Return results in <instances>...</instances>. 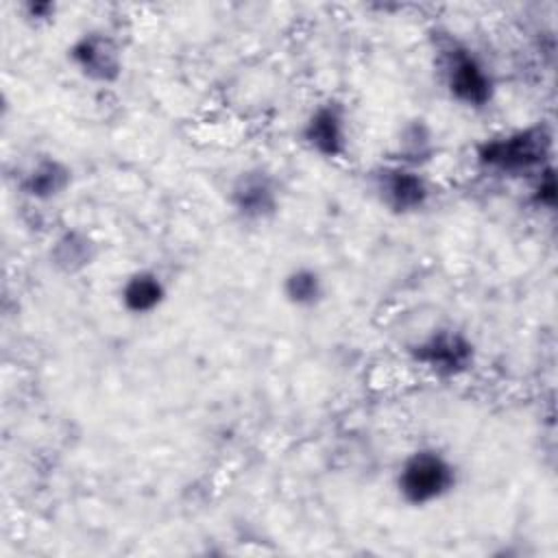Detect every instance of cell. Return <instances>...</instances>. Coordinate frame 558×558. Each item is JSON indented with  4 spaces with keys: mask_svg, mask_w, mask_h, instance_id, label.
Listing matches in <instances>:
<instances>
[{
    "mask_svg": "<svg viewBox=\"0 0 558 558\" xmlns=\"http://www.w3.org/2000/svg\"><path fill=\"white\" fill-rule=\"evenodd\" d=\"M68 65L85 81L98 87H111L124 76L126 57L118 35L105 28L81 31L65 48Z\"/></svg>",
    "mask_w": 558,
    "mask_h": 558,
    "instance_id": "ba28073f",
    "label": "cell"
},
{
    "mask_svg": "<svg viewBox=\"0 0 558 558\" xmlns=\"http://www.w3.org/2000/svg\"><path fill=\"white\" fill-rule=\"evenodd\" d=\"M405 355L418 371L438 381H458L477 366L475 340L456 325H436L405 344Z\"/></svg>",
    "mask_w": 558,
    "mask_h": 558,
    "instance_id": "277c9868",
    "label": "cell"
},
{
    "mask_svg": "<svg viewBox=\"0 0 558 558\" xmlns=\"http://www.w3.org/2000/svg\"><path fill=\"white\" fill-rule=\"evenodd\" d=\"M227 207L246 227L272 222L283 207V185L275 170L255 163L238 170L227 185Z\"/></svg>",
    "mask_w": 558,
    "mask_h": 558,
    "instance_id": "52a82bcc",
    "label": "cell"
},
{
    "mask_svg": "<svg viewBox=\"0 0 558 558\" xmlns=\"http://www.w3.org/2000/svg\"><path fill=\"white\" fill-rule=\"evenodd\" d=\"M366 187L373 201L390 216L410 218L427 211L436 198V187L427 170L410 168L392 159L366 172Z\"/></svg>",
    "mask_w": 558,
    "mask_h": 558,
    "instance_id": "5b68a950",
    "label": "cell"
},
{
    "mask_svg": "<svg viewBox=\"0 0 558 558\" xmlns=\"http://www.w3.org/2000/svg\"><path fill=\"white\" fill-rule=\"evenodd\" d=\"M74 185V168L59 155L35 153L17 168L15 190L33 205L61 201Z\"/></svg>",
    "mask_w": 558,
    "mask_h": 558,
    "instance_id": "9c48e42d",
    "label": "cell"
},
{
    "mask_svg": "<svg viewBox=\"0 0 558 558\" xmlns=\"http://www.w3.org/2000/svg\"><path fill=\"white\" fill-rule=\"evenodd\" d=\"M473 163L488 177L527 181L554 163V129L547 122H530L486 135L473 146Z\"/></svg>",
    "mask_w": 558,
    "mask_h": 558,
    "instance_id": "7a4b0ae2",
    "label": "cell"
},
{
    "mask_svg": "<svg viewBox=\"0 0 558 558\" xmlns=\"http://www.w3.org/2000/svg\"><path fill=\"white\" fill-rule=\"evenodd\" d=\"M170 294L168 279L150 266L133 268L126 272L118 286V305L124 314L133 318H146L157 314Z\"/></svg>",
    "mask_w": 558,
    "mask_h": 558,
    "instance_id": "8fae6325",
    "label": "cell"
},
{
    "mask_svg": "<svg viewBox=\"0 0 558 558\" xmlns=\"http://www.w3.org/2000/svg\"><path fill=\"white\" fill-rule=\"evenodd\" d=\"M279 292L283 303H288L292 310L312 312L327 301L329 286H327V277L318 266L294 264L283 272L279 281Z\"/></svg>",
    "mask_w": 558,
    "mask_h": 558,
    "instance_id": "4fadbf2b",
    "label": "cell"
},
{
    "mask_svg": "<svg viewBox=\"0 0 558 558\" xmlns=\"http://www.w3.org/2000/svg\"><path fill=\"white\" fill-rule=\"evenodd\" d=\"M296 142L323 161H342L351 153V111L344 100L327 96L316 100L296 126Z\"/></svg>",
    "mask_w": 558,
    "mask_h": 558,
    "instance_id": "8992f818",
    "label": "cell"
},
{
    "mask_svg": "<svg viewBox=\"0 0 558 558\" xmlns=\"http://www.w3.org/2000/svg\"><path fill=\"white\" fill-rule=\"evenodd\" d=\"M460 484L458 462L436 445L410 449L392 473L397 499L414 510L432 508L456 493Z\"/></svg>",
    "mask_w": 558,
    "mask_h": 558,
    "instance_id": "3957f363",
    "label": "cell"
},
{
    "mask_svg": "<svg viewBox=\"0 0 558 558\" xmlns=\"http://www.w3.org/2000/svg\"><path fill=\"white\" fill-rule=\"evenodd\" d=\"M438 153H440V142L434 124L423 116H412L397 126L388 159L410 168L427 170L436 161Z\"/></svg>",
    "mask_w": 558,
    "mask_h": 558,
    "instance_id": "7c38bea8",
    "label": "cell"
},
{
    "mask_svg": "<svg viewBox=\"0 0 558 558\" xmlns=\"http://www.w3.org/2000/svg\"><path fill=\"white\" fill-rule=\"evenodd\" d=\"M17 15L31 28H46L54 24L59 15V4L52 0H24L17 4Z\"/></svg>",
    "mask_w": 558,
    "mask_h": 558,
    "instance_id": "9a60e30c",
    "label": "cell"
},
{
    "mask_svg": "<svg viewBox=\"0 0 558 558\" xmlns=\"http://www.w3.org/2000/svg\"><path fill=\"white\" fill-rule=\"evenodd\" d=\"M432 59L436 78L451 102L469 111H484L495 102V70L473 44L451 31H436Z\"/></svg>",
    "mask_w": 558,
    "mask_h": 558,
    "instance_id": "6da1fadb",
    "label": "cell"
},
{
    "mask_svg": "<svg viewBox=\"0 0 558 558\" xmlns=\"http://www.w3.org/2000/svg\"><path fill=\"white\" fill-rule=\"evenodd\" d=\"M527 203L538 211H554L558 205V174L549 163L527 179Z\"/></svg>",
    "mask_w": 558,
    "mask_h": 558,
    "instance_id": "5bb4252c",
    "label": "cell"
},
{
    "mask_svg": "<svg viewBox=\"0 0 558 558\" xmlns=\"http://www.w3.org/2000/svg\"><path fill=\"white\" fill-rule=\"evenodd\" d=\"M100 257V242L96 235L83 227H63L59 229L48 248L46 262L61 277H78L87 272Z\"/></svg>",
    "mask_w": 558,
    "mask_h": 558,
    "instance_id": "30bf717a",
    "label": "cell"
}]
</instances>
